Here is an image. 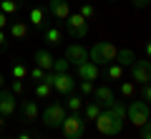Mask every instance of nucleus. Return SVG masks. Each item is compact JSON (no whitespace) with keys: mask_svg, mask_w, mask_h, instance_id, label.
I'll use <instances>...</instances> for the list:
<instances>
[{"mask_svg":"<svg viewBox=\"0 0 151 139\" xmlns=\"http://www.w3.org/2000/svg\"><path fill=\"white\" fill-rule=\"evenodd\" d=\"M124 119H126V106L121 101H113L106 111L98 114L96 119V129L106 137H116V134L124 129Z\"/></svg>","mask_w":151,"mask_h":139,"instance_id":"obj_1","label":"nucleus"},{"mask_svg":"<svg viewBox=\"0 0 151 139\" xmlns=\"http://www.w3.org/2000/svg\"><path fill=\"white\" fill-rule=\"evenodd\" d=\"M116 53H119V48H116L111 41H98L96 46L88 51V61H93L96 66H108V63L116 61Z\"/></svg>","mask_w":151,"mask_h":139,"instance_id":"obj_2","label":"nucleus"},{"mask_svg":"<svg viewBox=\"0 0 151 139\" xmlns=\"http://www.w3.org/2000/svg\"><path fill=\"white\" fill-rule=\"evenodd\" d=\"M60 132L65 134V139H83L86 137V119L81 114H65Z\"/></svg>","mask_w":151,"mask_h":139,"instance_id":"obj_3","label":"nucleus"},{"mask_svg":"<svg viewBox=\"0 0 151 139\" xmlns=\"http://www.w3.org/2000/svg\"><path fill=\"white\" fill-rule=\"evenodd\" d=\"M126 114H129V122L134 124V127H139V129L151 119V109H149L146 101H131L129 109H126Z\"/></svg>","mask_w":151,"mask_h":139,"instance_id":"obj_4","label":"nucleus"},{"mask_svg":"<svg viewBox=\"0 0 151 139\" xmlns=\"http://www.w3.org/2000/svg\"><path fill=\"white\" fill-rule=\"evenodd\" d=\"M63 119H65V106H63L60 101H50L48 106H45V111H43V122H45V127H50V129H60Z\"/></svg>","mask_w":151,"mask_h":139,"instance_id":"obj_5","label":"nucleus"},{"mask_svg":"<svg viewBox=\"0 0 151 139\" xmlns=\"http://www.w3.org/2000/svg\"><path fill=\"white\" fill-rule=\"evenodd\" d=\"M45 81H48L58 94H63V96L65 94H73V89H76V81L68 76V71H65V74H45Z\"/></svg>","mask_w":151,"mask_h":139,"instance_id":"obj_6","label":"nucleus"},{"mask_svg":"<svg viewBox=\"0 0 151 139\" xmlns=\"http://www.w3.org/2000/svg\"><path fill=\"white\" fill-rule=\"evenodd\" d=\"M65 31L73 38H86L88 36V20L81 13H70V15L65 18Z\"/></svg>","mask_w":151,"mask_h":139,"instance_id":"obj_7","label":"nucleus"},{"mask_svg":"<svg viewBox=\"0 0 151 139\" xmlns=\"http://www.w3.org/2000/svg\"><path fill=\"white\" fill-rule=\"evenodd\" d=\"M131 81L134 84H151V61H134L131 66Z\"/></svg>","mask_w":151,"mask_h":139,"instance_id":"obj_8","label":"nucleus"},{"mask_svg":"<svg viewBox=\"0 0 151 139\" xmlns=\"http://www.w3.org/2000/svg\"><path fill=\"white\" fill-rule=\"evenodd\" d=\"M18 109V99L13 91H0V114L3 116H13Z\"/></svg>","mask_w":151,"mask_h":139,"instance_id":"obj_9","label":"nucleus"},{"mask_svg":"<svg viewBox=\"0 0 151 139\" xmlns=\"http://www.w3.org/2000/svg\"><path fill=\"white\" fill-rule=\"evenodd\" d=\"M76 68H78V79L81 81H96L98 76H101V68H98L93 61H83V63H78Z\"/></svg>","mask_w":151,"mask_h":139,"instance_id":"obj_10","label":"nucleus"},{"mask_svg":"<svg viewBox=\"0 0 151 139\" xmlns=\"http://www.w3.org/2000/svg\"><path fill=\"white\" fill-rule=\"evenodd\" d=\"M48 13L53 18H58V20H65V18L70 15L68 0H48Z\"/></svg>","mask_w":151,"mask_h":139,"instance_id":"obj_11","label":"nucleus"},{"mask_svg":"<svg viewBox=\"0 0 151 139\" xmlns=\"http://www.w3.org/2000/svg\"><path fill=\"white\" fill-rule=\"evenodd\" d=\"M65 58H68V63L78 66V63H83V61H88V53H86V48H83V46L70 43L68 48H65Z\"/></svg>","mask_w":151,"mask_h":139,"instance_id":"obj_12","label":"nucleus"},{"mask_svg":"<svg viewBox=\"0 0 151 139\" xmlns=\"http://www.w3.org/2000/svg\"><path fill=\"white\" fill-rule=\"evenodd\" d=\"M93 96H96V101L101 104L103 109H108L113 104V91L108 89V86H98V89H93Z\"/></svg>","mask_w":151,"mask_h":139,"instance_id":"obj_13","label":"nucleus"},{"mask_svg":"<svg viewBox=\"0 0 151 139\" xmlns=\"http://www.w3.org/2000/svg\"><path fill=\"white\" fill-rule=\"evenodd\" d=\"M33 58H35V66H38V68H43V71H50V68H53V61H55L48 51H35Z\"/></svg>","mask_w":151,"mask_h":139,"instance_id":"obj_14","label":"nucleus"},{"mask_svg":"<svg viewBox=\"0 0 151 139\" xmlns=\"http://www.w3.org/2000/svg\"><path fill=\"white\" fill-rule=\"evenodd\" d=\"M134 61H136V53H134L131 48H121L119 53H116V63L124 66V68H131V66H134Z\"/></svg>","mask_w":151,"mask_h":139,"instance_id":"obj_15","label":"nucleus"},{"mask_svg":"<svg viewBox=\"0 0 151 139\" xmlns=\"http://www.w3.org/2000/svg\"><path fill=\"white\" fill-rule=\"evenodd\" d=\"M40 116V109H38L35 101H23V119H28V122H35V119Z\"/></svg>","mask_w":151,"mask_h":139,"instance_id":"obj_16","label":"nucleus"},{"mask_svg":"<svg viewBox=\"0 0 151 139\" xmlns=\"http://www.w3.org/2000/svg\"><path fill=\"white\" fill-rule=\"evenodd\" d=\"M10 36L15 38V41L28 38V25H25L23 20H13V23H10Z\"/></svg>","mask_w":151,"mask_h":139,"instance_id":"obj_17","label":"nucleus"},{"mask_svg":"<svg viewBox=\"0 0 151 139\" xmlns=\"http://www.w3.org/2000/svg\"><path fill=\"white\" fill-rule=\"evenodd\" d=\"M45 41H48L50 46L63 43V31H60V28H45Z\"/></svg>","mask_w":151,"mask_h":139,"instance_id":"obj_18","label":"nucleus"},{"mask_svg":"<svg viewBox=\"0 0 151 139\" xmlns=\"http://www.w3.org/2000/svg\"><path fill=\"white\" fill-rule=\"evenodd\" d=\"M106 76H108L111 81H121V79H124V66H119L116 61L108 63V66H106Z\"/></svg>","mask_w":151,"mask_h":139,"instance_id":"obj_19","label":"nucleus"},{"mask_svg":"<svg viewBox=\"0 0 151 139\" xmlns=\"http://www.w3.org/2000/svg\"><path fill=\"white\" fill-rule=\"evenodd\" d=\"M28 20H30L35 28H43V20H45V10H43V8H33V10H30V15H28Z\"/></svg>","mask_w":151,"mask_h":139,"instance_id":"obj_20","label":"nucleus"},{"mask_svg":"<svg viewBox=\"0 0 151 139\" xmlns=\"http://www.w3.org/2000/svg\"><path fill=\"white\" fill-rule=\"evenodd\" d=\"M65 106L70 109V114H81V111H83V99H81V96H73V94H68Z\"/></svg>","mask_w":151,"mask_h":139,"instance_id":"obj_21","label":"nucleus"},{"mask_svg":"<svg viewBox=\"0 0 151 139\" xmlns=\"http://www.w3.org/2000/svg\"><path fill=\"white\" fill-rule=\"evenodd\" d=\"M101 111H103V106H101V104H98V101H91V104L86 106V122H96Z\"/></svg>","mask_w":151,"mask_h":139,"instance_id":"obj_22","label":"nucleus"},{"mask_svg":"<svg viewBox=\"0 0 151 139\" xmlns=\"http://www.w3.org/2000/svg\"><path fill=\"white\" fill-rule=\"evenodd\" d=\"M50 91H53V86H50L48 81H40V84L35 86V99H48Z\"/></svg>","mask_w":151,"mask_h":139,"instance_id":"obj_23","label":"nucleus"},{"mask_svg":"<svg viewBox=\"0 0 151 139\" xmlns=\"http://www.w3.org/2000/svg\"><path fill=\"white\" fill-rule=\"evenodd\" d=\"M0 10L5 15H15L18 13V0H0Z\"/></svg>","mask_w":151,"mask_h":139,"instance_id":"obj_24","label":"nucleus"},{"mask_svg":"<svg viewBox=\"0 0 151 139\" xmlns=\"http://www.w3.org/2000/svg\"><path fill=\"white\" fill-rule=\"evenodd\" d=\"M68 58H65V56H63V58H55L53 61V68H50V71H53V74H65V71H68Z\"/></svg>","mask_w":151,"mask_h":139,"instance_id":"obj_25","label":"nucleus"},{"mask_svg":"<svg viewBox=\"0 0 151 139\" xmlns=\"http://www.w3.org/2000/svg\"><path fill=\"white\" fill-rule=\"evenodd\" d=\"M121 94H124V99H131L136 94V84L134 81H124V84H121Z\"/></svg>","mask_w":151,"mask_h":139,"instance_id":"obj_26","label":"nucleus"},{"mask_svg":"<svg viewBox=\"0 0 151 139\" xmlns=\"http://www.w3.org/2000/svg\"><path fill=\"white\" fill-rule=\"evenodd\" d=\"M25 76H28L25 63H13V79H20V81H25Z\"/></svg>","mask_w":151,"mask_h":139,"instance_id":"obj_27","label":"nucleus"},{"mask_svg":"<svg viewBox=\"0 0 151 139\" xmlns=\"http://www.w3.org/2000/svg\"><path fill=\"white\" fill-rule=\"evenodd\" d=\"M45 74H48V71H43V68H28V76H30L33 81H38V84H40V81H45Z\"/></svg>","mask_w":151,"mask_h":139,"instance_id":"obj_28","label":"nucleus"},{"mask_svg":"<svg viewBox=\"0 0 151 139\" xmlns=\"http://www.w3.org/2000/svg\"><path fill=\"white\" fill-rule=\"evenodd\" d=\"M78 13H81V15L86 18V20H91V18L96 15V8H93L91 3H83V5H81V10H78Z\"/></svg>","mask_w":151,"mask_h":139,"instance_id":"obj_29","label":"nucleus"},{"mask_svg":"<svg viewBox=\"0 0 151 139\" xmlns=\"http://www.w3.org/2000/svg\"><path fill=\"white\" fill-rule=\"evenodd\" d=\"M78 89H81L83 96H88V94H93V89H96V86H93V81H81V84H78Z\"/></svg>","mask_w":151,"mask_h":139,"instance_id":"obj_30","label":"nucleus"},{"mask_svg":"<svg viewBox=\"0 0 151 139\" xmlns=\"http://www.w3.org/2000/svg\"><path fill=\"white\" fill-rule=\"evenodd\" d=\"M141 101L151 104V84H141Z\"/></svg>","mask_w":151,"mask_h":139,"instance_id":"obj_31","label":"nucleus"},{"mask_svg":"<svg viewBox=\"0 0 151 139\" xmlns=\"http://www.w3.org/2000/svg\"><path fill=\"white\" fill-rule=\"evenodd\" d=\"M10 91H13V94H23V91H25V84H23L20 79H13V84H10Z\"/></svg>","mask_w":151,"mask_h":139,"instance_id":"obj_32","label":"nucleus"},{"mask_svg":"<svg viewBox=\"0 0 151 139\" xmlns=\"http://www.w3.org/2000/svg\"><path fill=\"white\" fill-rule=\"evenodd\" d=\"M141 139H151V119L141 127Z\"/></svg>","mask_w":151,"mask_h":139,"instance_id":"obj_33","label":"nucleus"},{"mask_svg":"<svg viewBox=\"0 0 151 139\" xmlns=\"http://www.w3.org/2000/svg\"><path fill=\"white\" fill-rule=\"evenodd\" d=\"M8 46V38H5V31H0V48H5Z\"/></svg>","mask_w":151,"mask_h":139,"instance_id":"obj_34","label":"nucleus"},{"mask_svg":"<svg viewBox=\"0 0 151 139\" xmlns=\"http://www.w3.org/2000/svg\"><path fill=\"white\" fill-rule=\"evenodd\" d=\"M5 25H8V20H5V13L0 10V31H5Z\"/></svg>","mask_w":151,"mask_h":139,"instance_id":"obj_35","label":"nucleus"},{"mask_svg":"<svg viewBox=\"0 0 151 139\" xmlns=\"http://www.w3.org/2000/svg\"><path fill=\"white\" fill-rule=\"evenodd\" d=\"M146 3H149V0H134V5H136V8H144Z\"/></svg>","mask_w":151,"mask_h":139,"instance_id":"obj_36","label":"nucleus"},{"mask_svg":"<svg viewBox=\"0 0 151 139\" xmlns=\"http://www.w3.org/2000/svg\"><path fill=\"white\" fill-rule=\"evenodd\" d=\"M146 56L151 58V41H146Z\"/></svg>","mask_w":151,"mask_h":139,"instance_id":"obj_37","label":"nucleus"},{"mask_svg":"<svg viewBox=\"0 0 151 139\" xmlns=\"http://www.w3.org/2000/svg\"><path fill=\"white\" fill-rule=\"evenodd\" d=\"M18 139H33V137H30V134H25V132H23V134H20Z\"/></svg>","mask_w":151,"mask_h":139,"instance_id":"obj_38","label":"nucleus"},{"mask_svg":"<svg viewBox=\"0 0 151 139\" xmlns=\"http://www.w3.org/2000/svg\"><path fill=\"white\" fill-rule=\"evenodd\" d=\"M5 127V116H3V114H0V129Z\"/></svg>","mask_w":151,"mask_h":139,"instance_id":"obj_39","label":"nucleus"},{"mask_svg":"<svg viewBox=\"0 0 151 139\" xmlns=\"http://www.w3.org/2000/svg\"><path fill=\"white\" fill-rule=\"evenodd\" d=\"M3 86H5V79H3V76H0V89H3Z\"/></svg>","mask_w":151,"mask_h":139,"instance_id":"obj_40","label":"nucleus"},{"mask_svg":"<svg viewBox=\"0 0 151 139\" xmlns=\"http://www.w3.org/2000/svg\"><path fill=\"white\" fill-rule=\"evenodd\" d=\"M3 139H13V137H3Z\"/></svg>","mask_w":151,"mask_h":139,"instance_id":"obj_41","label":"nucleus"},{"mask_svg":"<svg viewBox=\"0 0 151 139\" xmlns=\"http://www.w3.org/2000/svg\"><path fill=\"white\" fill-rule=\"evenodd\" d=\"M108 3H113V0H108Z\"/></svg>","mask_w":151,"mask_h":139,"instance_id":"obj_42","label":"nucleus"},{"mask_svg":"<svg viewBox=\"0 0 151 139\" xmlns=\"http://www.w3.org/2000/svg\"><path fill=\"white\" fill-rule=\"evenodd\" d=\"M149 3H151V0H149Z\"/></svg>","mask_w":151,"mask_h":139,"instance_id":"obj_43","label":"nucleus"}]
</instances>
